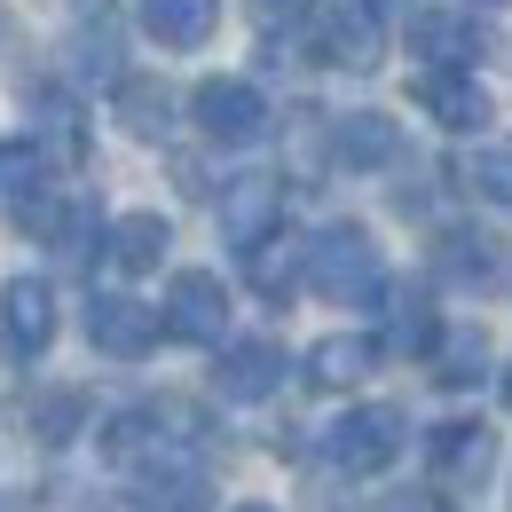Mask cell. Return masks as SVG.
<instances>
[{"instance_id":"6da1fadb","label":"cell","mask_w":512,"mask_h":512,"mask_svg":"<svg viewBox=\"0 0 512 512\" xmlns=\"http://www.w3.org/2000/svg\"><path fill=\"white\" fill-rule=\"evenodd\" d=\"M308 284H316L323 300H339V308L379 300L386 292V260H379V245H371V229H355V221L323 229L316 253H308Z\"/></svg>"},{"instance_id":"7a4b0ae2","label":"cell","mask_w":512,"mask_h":512,"mask_svg":"<svg viewBox=\"0 0 512 512\" xmlns=\"http://www.w3.org/2000/svg\"><path fill=\"white\" fill-rule=\"evenodd\" d=\"M402 434H410V418H402L394 402H363V410H347V418L323 434V457H331L339 473H379V465H394Z\"/></svg>"},{"instance_id":"3957f363","label":"cell","mask_w":512,"mask_h":512,"mask_svg":"<svg viewBox=\"0 0 512 512\" xmlns=\"http://www.w3.org/2000/svg\"><path fill=\"white\" fill-rule=\"evenodd\" d=\"M48 347H56V292L40 276H8L0 284V355L40 363Z\"/></svg>"},{"instance_id":"277c9868","label":"cell","mask_w":512,"mask_h":512,"mask_svg":"<svg viewBox=\"0 0 512 512\" xmlns=\"http://www.w3.org/2000/svg\"><path fill=\"white\" fill-rule=\"evenodd\" d=\"M229 331V284L213 268H182L166 284V339H190V347H221Z\"/></svg>"},{"instance_id":"5b68a950","label":"cell","mask_w":512,"mask_h":512,"mask_svg":"<svg viewBox=\"0 0 512 512\" xmlns=\"http://www.w3.org/2000/svg\"><path fill=\"white\" fill-rule=\"evenodd\" d=\"M158 331H166V308H142L127 292H95V300H87V339H95L103 355H119V363L150 355Z\"/></svg>"},{"instance_id":"8992f818","label":"cell","mask_w":512,"mask_h":512,"mask_svg":"<svg viewBox=\"0 0 512 512\" xmlns=\"http://www.w3.org/2000/svg\"><path fill=\"white\" fill-rule=\"evenodd\" d=\"M190 119L213 142H253L260 127H268V103H260L245 79H197L190 87Z\"/></svg>"},{"instance_id":"52a82bcc","label":"cell","mask_w":512,"mask_h":512,"mask_svg":"<svg viewBox=\"0 0 512 512\" xmlns=\"http://www.w3.org/2000/svg\"><path fill=\"white\" fill-rule=\"evenodd\" d=\"M276 229H284V182L276 174H237L221 190V237L253 253L260 237H276Z\"/></svg>"},{"instance_id":"ba28073f","label":"cell","mask_w":512,"mask_h":512,"mask_svg":"<svg viewBox=\"0 0 512 512\" xmlns=\"http://www.w3.org/2000/svg\"><path fill=\"white\" fill-rule=\"evenodd\" d=\"M316 56L331 71H371L386 56V32H379V16H371V0H331V16H323V32H316Z\"/></svg>"},{"instance_id":"9c48e42d","label":"cell","mask_w":512,"mask_h":512,"mask_svg":"<svg viewBox=\"0 0 512 512\" xmlns=\"http://www.w3.org/2000/svg\"><path fill=\"white\" fill-rule=\"evenodd\" d=\"M410 48H418V56H426L434 71H473L489 40H481V24H473V16H449V8H418V16H410Z\"/></svg>"},{"instance_id":"30bf717a","label":"cell","mask_w":512,"mask_h":512,"mask_svg":"<svg viewBox=\"0 0 512 512\" xmlns=\"http://www.w3.org/2000/svg\"><path fill=\"white\" fill-rule=\"evenodd\" d=\"M331 158L355 166V174H379V166L402 158V127H394L386 111H347V119L331 127Z\"/></svg>"},{"instance_id":"8fae6325","label":"cell","mask_w":512,"mask_h":512,"mask_svg":"<svg viewBox=\"0 0 512 512\" xmlns=\"http://www.w3.org/2000/svg\"><path fill=\"white\" fill-rule=\"evenodd\" d=\"M134 512H213V489L190 457H166L134 473Z\"/></svg>"},{"instance_id":"7c38bea8","label":"cell","mask_w":512,"mask_h":512,"mask_svg":"<svg viewBox=\"0 0 512 512\" xmlns=\"http://www.w3.org/2000/svg\"><path fill=\"white\" fill-rule=\"evenodd\" d=\"M434 268H442L449 284H489L505 268V237L481 229V221H457V229H442V245H434Z\"/></svg>"},{"instance_id":"4fadbf2b","label":"cell","mask_w":512,"mask_h":512,"mask_svg":"<svg viewBox=\"0 0 512 512\" xmlns=\"http://www.w3.org/2000/svg\"><path fill=\"white\" fill-rule=\"evenodd\" d=\"M418 103H426L449 134H481L489 127V95H481L473 71H426V79H418Z\"/></svg>"},{"instance_id":"5bb4252c","label":"cell","mask_w":512,"mask_h":512,"mask_svg":"<svg viewBox=\"0 0 512 512\" xmlns=\"http://www.w3.org/2000/svg\"><path fill=\"white\" fill-rule=\"evenodd\" d=\"M221 394L229 402H260V394H276L284 386V347L276 339H245V347H221Z\"/></svg>"},{"instance_id":"9a60e30c","label":"cell","mask_w":512,"mask_h":512,"mask_svg":"<svg viewBox=\"0 0 512 512\" xmlns=\"http://www.w3.org/2000/svg\"><path fill=\"white\" fill-rule=\"evenodd\" d=\"M308 253H316V237H292V229H276V237H260L253 253V284L260 300H292L300 284H308Z\"/></svg>"},{"instance_id":"2e32d148","label":"cell","mask_w":512,"mask_h":512,"mask_svg":"<svg viewBox=\"0 0 512 512\" xmlns=\"http://www.w3.org/2000/svg\"><path fill=\"white\" fill-rule=\"evenodd\" d=\"M142 24L158 48H205L221 24V0H142Z\"/></svg>"},{"instance_id":"e0dca14e","label":"cell","mask_w":512,"mask_h":512,"mask_svg":"<svg viewBox=\"0 0 512 512\" xmlns=\"http://www.w3.org/2000/svg\"><path fill=\"white\" fill-rule=\"evenodd\" d=\"M489 465H497V434L489 426H442L434 434V473L442 481H489Z\"/></svg>"},{"instance_id":"ac0fdd59","label":"cell","mask_w":512,"mask_h":512,"mask_svg":"<svg viewBox=\"0 0 512 512\" xmlns=\"http://www.w3.org/2000/svg\"><path fill=\"white\" fill-rule=\"evenodd\" d=\"M119 127L134 134V142H158V134L174 127V87H158V79H119Z\"/></svg>"},{"instance_id":"d6986e66","label":"cell","mask_w":512,"mask_h":512,"mask_svg":"<svg viewBox=\"0 0 512 512\" xmlns=\"http://www.w3.org/2000/svg\"><path fill=\"white\" fill-rule=\"evenodd\" d=\"M371 363H379V339H323L316 355H308V379L323 386V394H339V386H355V379H371Z\"/></svg>"},{"instance_id":"ffe728a7","label":"cell","mask_w":512,"mask_h":512,"mask_svg":"<svg viewBox=\"0 0 512 512\" xmlns=\"http://www.w3.org/2000/svg\"><path fill=\"white\" fill-rule=\"evenodd\" d=\"M386 347H394V355H434V347H442V323H434V300H426V292H394Z\"/></svg>"},{"instance_id":"44dd1931","label":"cell","mask_w":512,"mask_h":512,"mask_svg":"<svg viewBox=\"0 0 512 512\" xmlns=\"http://www.w3.org/2000/svg\"><path fill=\"white\" fill-rule=\"evenodd\" d=\"M166 245H174V229H166L158 213H127V221L111 229V260H119L127 276H150V268L166 260Z\"/></svg>"},{"instance_id":"7402d4cb","label":"cell","mask_w":512,"mask_h":512,"mask_svg":"<svg viewBox=\"0 0 512 512\" xmlns=\"http://www.w3.org/2000/svg\"><path fill=\"white\" fill-rule=\"evenodd\" d=\"M24 119L40 127L48 158H79V111H71L64 87H32V95H24Z\"/></svg>"},{"instance_id":"603a6c76","label":"cell","mask_w":512,"mask_h":512,"mask_svg":"<svg viewBox=\"0 0 512 512\" xmlns=\"http://www.w3.org/2000/svg\"><path fill=\"white\" fill-rule=\"evenodd\" d=\"M434 379H442V386H481V379H489V339H481V331H442V347H434Z\"/></svg>"},{"instance_id":"cb8c5ba5","label":"cell","mask_w":512,"mask_h":512,"mask_svg":"<svg viewBox=\"0 0 512 512\" xmlns=\"http://www.w3.org/2000/svg\"><path fill=\"white\" fill-rule=\"evenodd\" d=\"M71 71H79V79H111V71H119V16L95 8V16L79 24V40H71Z\"/></svg>"},{"instance_id":"d4e9b609","label":"cell","mask_w":512,"mask_h":512,"mask_svg":"<svg viewBox=\"0 0 512 512\" xmlns=\"http://www.w3.org/2000/svg\"><path fill=\"white\" fill-rule=\"evenodd\" d=\"M465 182L489 197V205H505V213H512V142L481 150V158H465Z\"/></svg>"},{"instance_id":"484cf974","label":"cell","mask_w":512,"mask_h":512,"mask_svg":"<svg viewBox=\"0 0 512 512\" xmlns=\"http://www.w3.org/2000/svg\"><path fill=\"white\" fill-rule=\"evenodd\" d=\"M79 410H87V402H79L71 386H56V394L40 402V442H71V434H79Z\"/></svg>"},{"instance_id":"4316f807","label":"cell","mask_w":512,"mask_h":512,"mask_svg":"<svg viewBox=\"0 0 512 512\" xmlns=\"http://www.w3.org/2000/svg\"><path fill=\"white\" fill-rule=\"evenodd\" d=\"M40 150H24V142H0V190H16V197H32L40 190V166H32Z\"/></svg>"},{"instance_id":"83f0119b","label":"cell","mask_w":512,"mask_h":512,"mask_svg":"<svg viewBox=\"0 0 512 512\" xmlns=\"http://www.w3.org/2000/svg\"><path fill=\"white\" fill-rule=\"evenodd\" d=\"M379 512H449V497H434V489H394Z\"/></svg>"},{"instance_id":"f1b7e54d","label":"cell","mask_w":512,"mask_h":512,"mask_svg":"<svg viewBox=\"0 0 512 512\" xmlns=\"http://www.w3.org/2000/svg\"><path fill=\"white\" fill-rule=\"evenodd\" d=\"M300 8H308V0H253V16H268V24H292Z\"/></svg>"},{"instance_id":"f546056e","label":"cell","mask_w":512,"mask_h":512,"mask_svg":"<svg viewBox=\"0 0 512 512\" xmlns=\"http://www.w3.org/2000/svg\"><path fill=\"white\" fill-rule=\"evenodd\" d=\"M497 386H505V410H512V363H505V379H497Z\"/></svg>"},{"instance_id":"4dcf8cb0","label":"cell","mask_w":512,"mask_h":512,"mask_svg":"<svg viewBox=\"0 0 512 512\" xmlns=\"http://www.w3.org/2000/svg\"><path fill=\"white\" fill-rule=\"evenodd\" d=\"M0 512H24V505H16V497H0Z\"/></svg>"},{"instance_id":"1f68e13d","label":"cell","mask_w":512,"mask_h":512,"mask_svg":"<svg viewBox=\"0 0 512 512\" xmlns=\"http://www.w3.org/2000/svg\"><path fill=\"white\" fill-rule=\"evenodd\" d=\"M237 512H276V505H237Z\"/></svg>"},{"instance_id":"d6a6232c","label":"cell","mask_w":512,"mask_h":512,"mask_svg":"<svg viewBox=\"0 0 512 512\" xmlns=\"http://www.w3.org/2000/svg\"><path fill=\"white\" fill-rule=\"evenodd\" d=\"M489 8H505V0H489Z\"/></svg>"}]
</instances>
